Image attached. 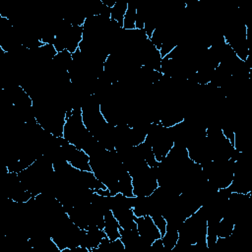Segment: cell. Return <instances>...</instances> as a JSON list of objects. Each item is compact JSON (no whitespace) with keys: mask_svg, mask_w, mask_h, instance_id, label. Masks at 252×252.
<instances>
[{"mask_svg":"<svg viewBox=\"0 0 252 252\" xmlns=\"http://www.w3.org/2000/svg\"><path fill=\"white\" fill-rule=\"evenodd\" d=\"M118 193L122 194L123 196L127 198H133V184H132V176L129 173V171L124 168L120 175L118 180Z\"/></svg>","mask_w":252,"mask_h":252,"instance_id":"3957f363","label":"cell"},{"mask_svg":"<svg viewBox=\"0 0 252 252\" xmlns=\"http://www.w3.org/2000/svg\"><path fill=\"white\" fill-rule=\"evenodd\" d=\"M120 225L114 217L111 209H107L104 211V227L103 230L106 236L111 240H116L120 238Z\"/></svg>","mask_w":252,"mask_h":252,"instance_id":"7a4b0ae2","label":"cell"},{"mask_svg":"<svg viewBox=\"0 0 252 252\" xmlns=\"http://www.w3.org/2000/svg\"><path fill=\"white\" fill-rule=\"evenodd\" d=\"M235 228V223L229 219L222 217L217 224V235L218 238H228L230 237Z\"/></svg>","mask_w":252,"mask_h":252,"instance_id":"5b68a950","label":"cell"},{"mask_svg":"<svg viewBox=\"0 0 252 252\" xmlns=\"http://www.w3.org/2000/svg\"><path fill=\"white\" fill-rule=\"evenodd\" d=\"M179 239V232L177 228H166L165 233L161 236V240L165 250L173 251Z\"/></svg>","mask_w":252,"mask_h":252,"instance_id":"8992f818","label":"cell"},{"mask_svg":"<svg viewBox=\"0 0 252 252\" xmlns=\"http://www.w3.org/2000/svg\"><path fill=\"white\" fill-rule=\"evenodd\" d=\"M137 223V230L139 235L144 243V245L151 246V244L156 240L161 237V234L155 224L152 217L146 215L141 218H135Z\"/></svg>","mask_w":252,"mask_h":252,"instance_id":"6da1fadb","label":"cell"},{"mask_svg":"<svg viewBox=\"0 0 252 252\" xmlns=\"http://www.w3.org/2000/svg\"><path fill=\"white\" fill-rule=\"evenodd\" d=\"M128 7V2L126 1H116L115 5L110 10V20L115 22L120 29L123 27V19Z\"/></svg>","mask_w":252,"mask_h":252,"instance_id":"277c9868","label":"cell"},{"mask_svg":"<svg viewBox=\"0 0 252 252\" xmlns=\"http://www.w3.org/2000/svg\"><path fill=\"white\" fill-rule=\"evenodd\" d=\"M155 222V224L157 225V227L158 228L161 236L165 233L166 228H167V220L166 219L163 217V215L161 213H154L152 215H150Z\"/></svg>","mask_w":252,"mask_h":252,"instance_id":"ba28073f","label":"cell"},{"mask_svg":"<svg viewBox=\"0 0 252 252\" xmlns=\"http://www.w3.org/2000/svg\"><path fill=\"white\" fill-rule=\"evenodd\" d=\"M136 17H137V8L128 2V7L123 19V27L122 30L124 31H133L135 30L136 24Z\"/></svg>","mask_w":252,"mask_h":252,"instance_id":"52a82bcc","label":"cell"}]
</instances>
